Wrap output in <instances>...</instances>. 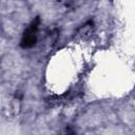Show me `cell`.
Returning <instances> with one entry per match:
<instances>
[{
  "mask_svg": "<svg viewBox=\"0 0 135 135\" xmlns=\"http://www.w3.org/2000/svg\"><path fill=\"white\" fill-rule=\"evenodd\" d=\"M39 17H37L32 23L31 25L24 31L23 33V36L21 38V42H20V45L22 47H32L35 43H36V40H37V30H38V26H39Z\"/></svg>",
  "mask_w": 135,
  "mask_h": 135,
  "instance_id": "1",
  "label": "cell"
}]
</instances>
